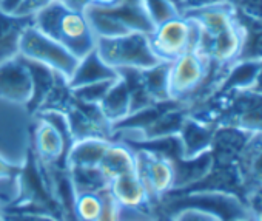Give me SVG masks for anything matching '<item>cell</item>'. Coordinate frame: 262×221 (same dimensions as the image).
<instances>
[{"label":"cell","instance_id":"obj_1","mask_svg":"<svg viewBox=\"0 0 262 221\" xmlns=\"http://www.w3.org/2000/svg\"><path fill=\"white\" fill-rule=\"evenodd\" d=\"M34 27L62 44L77 59L96 48L97 39L85 11L73 10L60 0H56L34 14Z\"/></svg>","mask_w":262,"mask_h":221},{"label":"cell","instance_id":"obj_2","mask_svg":"<svg viewBox=\"0 0 262 221\" xmlns=\"http://www.w3.org/2000/svg\"><path fill=\"white\" fill-rule=\"evenodd\" d=\"M96 51L114 70H145L161 62L150 45L148 34L136 31L117 37H100L96 42Z\"/></svg>","mask_w":262,"mask_h":221},{"label":"cell","instance_id":"obj_3","mask_svg":"<svg viewBox=\"0 0 262 221\" xmlns=\"http://www.w3.org/2000/svg\"><path fill=\"white\" fill-rule=\"evenodd\" d=\"M155 54L165 62H171L181 54L196 50L199 44L198 25L184 14L170 17L158 24L148 34Z\"/></svg>","mask_w":262,"mask_h":221},{"label":"cell","instance_id":"obj_4","mask_svg":"<svg viewBox=\"0 0 262 221\" xmlns=\"http://www.w3.org/2000/svg\"><path fill=\"white\" fill-rule=\"evenodd\" d=\"M19 56L50 67L67 81L74 73L79 59L53 37L39 31L34 24L28 27L20 39Z\"/></svg>","mask_w":262,"mask_h":221},{"label":"cell","instance_id":"obj_5","mask_svg":"<svg viewBox=\"0 0 262 221\" xmlns=\"http://www.w3.org/2000/svg\"><path fill=\"white\" fill-rule=\"evenodd\" d=\"M211 71V62L198 50H190L170 62L168 93L173 101H185L199 93Z\"/></svg>","mask_w":262,"mask_h":221},{"label":"cell","instance_id":"obj_6","mask_svg":"<svg viewBox=\"0 0 262 221\" xmlns=\"http://www.w3.org/2000/svg\"><path fill=\"white\" fill-rule=\"evenodd\" d=\"M136 173L153 198H159L170 192L178 181L176 166L171 158L147 149L136 150Z\"/></svg>","mask_w":262,"mask_h":221},{"label":"cell","instance_id":"obj_7","mask_svg":"<svg viewBox=\"0 0 262 221\" xmlns=\"http://www.w3.org/2000/svg\"><path fill=\"white\" fill-rule=\"evenodd\" d=\"M247 42V30L241 21L210 39H199L196 47L214 67L227 68L242 57Z\"/></svg>","mask_w":262,"mask_h":221},{"label":"cell","instance_id":"obj_8","mask_svg":"<svg viewBox=\"0 0 262 221\" xmlns=\"http://www.w3.org/2000/svg\"><path fill=\"white\" fill-rule=\"evenodd\" d=\"M33 96V79L27 61L16 56L0 64V99L28 104Z\"/></svg>","mask_w":262,"mask_h":221},{"label":"cell","instance_id":"obj_9","mask_svg":"<svg viewBox=\"0 0 262 221\" xmlns=\"http://www.w3.org/2000/svg\"><path fill=\"white\" fill-rule=\"evenodd\" d=\"M241 181L254 192H262V132L250 133L236 158Z\"/></svg>","mask_w":262,"mask_h":221},{"label":"cell","instance_id":"obj_10","mask_svg":"<svg viewBox=\"0 0 262 221\" xmlns=\"http://www.w3.org/2000/svg\"><path fill=\"white\" fill-rule=\"evenodd\" d=\"M33 24L34 16L8 13L0 8V64L19 56L20 39Z\"/></svg>","mask_w":262,"mask_h":221},{"label":"cell","instance_id":"obj_11","mask_svg":"<svg viewBox=\"0 0 262 221\" xmlns=\"http://www.w3.org/2000/svg\"><path fill=\"white\" fill-rule=\"evenodd\" d=\"M108 190L122 209H144L153 198L136 172L111 179Z\"/></svg>","mask_w":262,"mask_h":221},{"label":"cell","instance_id":"obj_12","mask_svg":"<svg viewBox=\"0 0 262 221\" xmlns=\"http://www.w3.org/2000/svg\"><path fill=\"white\" fill-rule=\"evenodd\" d=\"M99 170L108 183L120 175L136 172V150L125 143H110L100 163Z\"/></svg>","mask_w":262,"mask_h":221},{"label":"cell","instance_id":"obj_13","mask_svg":"<svg viewBox=\"0 0 262 221\" xmlns=\"http://www.w3.org/2000/svg\"><path fill=\"white\" fill-rule=\"evenodd\" d=\"M110 143V138L102 136H88L73 141L65 155L68 167H99Z\"/></svg>","mask_w":262,"mask_h":221},{"label":"cell","instance_id":"obj_14","mask_svg":"<svg viewBox=\"0 0 262 221\" xmlns=\"http://www.w3.org/2000/svg\"><path fill=\"white\" fill-rule=\"evenodd\" d=\"M117 76H119L117 70H114L110 65H106L100 59V56L97 54V51L94 48L86 56L79 59L74 73L68 79V84H70L71 88H77V87L94 84V82H100V81L116 79Z\"/></svg>","mask_w":262,"mask_h":221},{"label":"cell","instance_id":"obj_15","mask_svg":"<svg viewBox=\"0 0 262 221\" xmlns=\"http://www.w3.org/2000/svg\"><path fill=\"white\" fill-rule=\"evenodd\" d=\"M179 138L182 143V153L185 159H196L211 150L214 132L205 124L196 119H185Z\"/></svg>","mask_w":262,"mask_h":221},{"label":"cell","instance_id":"obj_16","mask_svg":"<svg viewBox=\"0 0 262 221\" xmlns=\"http://www.w3.org/2000/svg\"><path fill=\"white\" fill-rule=\"evenodd\" d=\"M70 146L60 135V132L40 118V123L36 130V150L39 159L45 163H54L67 155Z\"/></svg>","mask_w":262,"mask_h":221},{"label":"cell","instance_id":"obj_17","mask_svg":"<svg viewBox=\"0 0 262 221\" xmlns=\"http://www.w3.org/2000/svg\"><path fill=\"white\" fill-rule=\"evenodd\" d=\"M102 113L105 118L113 124V123H120L129 115V91L126 87V82L119 77L114 81L105 97L99 104Z\"/></svg>","mask_w":262,"mask_h":221},{"label":"cell","instance_id":"obj_18","mask_svg":"<svg viewBox=\"0 0 262 221\" xmlns=\"http://www.w3.org/2000/svg\"><path fill=\"white\" fill-rule=\"evenodd\" d=\"M168 71H170V62L165 61H161L159 64L150 68L141 70L142 82L153 102L173 101L168 93Z\"/></svg>","mask_w":262,"mask_h":221},{"label":"cell","instance_id":"obj_19","mask_svg":"<svg viewBox=\"0 0 262 221\" xmlns=\"http://www.w3.org/2000/svg\"><path fill=\"white\" fill-rule=\"evenodd\" d=\"M76 216L80 221H96L102 210L100 192H80L74 198Z\"/></svg>","mask_w":262,"mask_h":221},{"label":"cell","instance_id":"obj_20","mask_svg":"<svg viewBox=\"0 0 262 221\" xmlns=\"http://www.w3.org/2000/svg\"><path fill=\"white\" fill-rule=\"evenodd\" d=\"M116 79L100 81V82L82 85V87H77V88H71L73 90V96L77 101H82V102H86V104H100V101L105 97V94L108 93V90L111 88V85L114 84Z\"/></svg>","mask_w":262,"mask_h":221},{"label":"cell","instance_id":"obj_21","mask_svg":"<svg viewBox=\"0 0 262 221\" xmlns=\"http://www.w3.org/2000/svg\"><path fill=\"white\" fill-rule=\"evenodd\" d=\"M102 195V210L96 221H120V206L110 193L108 187L100 190Z\"/></svg>","mask_w":262,"mask_h":221},{"label":"cell","instance_id":"obj_22","mask_svg":"<svg viewBox=\"0 0 262 221\" xmlns=\"http://www.w3.org/2000/svg\"><path fill=\"white\" fill-rule=\"evenodd\" d=\"M176 221H222L214 212L204 209H187L181 212Z\"/></svg>","mask_w":262,"mask_h":221},{"label":"cell","instance_id":"obj_23","mask_svg":"<svg viewBox=\"0 0 262 221\" xmlns=\"http://www.w3.org/2000/svg\"><path fill=\"white\" fill-rule=\"evenodd\" d=\"M56 2V0H22V2L17 5V8L14 10V13L17 14H25V16H34L37 11H40L42 8H45L47 5Z\"/></svg>","mask_w":262,"mask_h":221},{"label":"cell","instance_id":"obj_24","mask_svg":"<svg viewBox=\"0 0 262 221\" xmlns=\"http://www.w3.org/2000/svg\"><path fill=\"white\" fill-rule=\"evenodd\" d=\"M224 2H227V0H179L178 8H179V13H187V11H194V10L214 7V5H219V4H224Z\"/></svg>","mask_w":262,"mask_h":221},{"label":"cell","instance_id":"obj_25","mask_svg":"<svg viewBox=\"0 0 262 221\" xmlns=\"http://www.w3.org/2000/svg\"><path fill=\"white\" fill-rule=\"evenodd\" d=\"M120 2L122 0H86V5L94 8H113Z\"/></svg>","mask_w":262,"mask_h":221},{"label":"cell","instance_id":"obj_26","mask_svg":"<svg viewBox=\"0 0 262 221\" xmlns=\"http://www.w3.org/2000/svg\"><path fill=\"white\" fill-rule=\"evenodd\" d=\"M16 170H20V169H17L14 164H11V163H8V161H5V159L0 158V176L17 175V173H14Z\"/></svg>","mask_w":262,"mask_h":221},{"label":"cell","instance_id":"obj_27","mask_svg":"<svg viewBox=\"0 0 262 221\" xmlns=\"http://www.w3.org/2000/svg\"><path fill=\"white\" fill-rule=\"evenodd\" d=\"M62 4H65L67 7L73 8V10H79V11H85L86 5V0H60Z\"/></svg>","mask_w":262,"mask_h":221},{"label":"cell","instance_id":"obj_28","mask_svg":"<svg viewBox=\"0 0 262 221\" xmlns=\"http://www.w3.org/2000/svg\"><path fill=\"white\" fill-rule=\"evenodd\" d=\"M22 2V0H2V4H0V8L8 11V13H14V10L17 8V5Z\"/></svg>","mask_w":262,"mask_h":221},{"label":"cell","instance_id":"obj_29","mask_svg":"<svg viewBox=\"0 0 262 221\" xmlns=\"http://www.w3.org/2000/svg\"><path fill=\"white\" fill-rule=\"evenodd\" d=\"M250 91L257 94V96H262V68H260V71L257 74V79H256V82H254V85H253V88Z\"/></svg>","mask_w":262,"mask_h":221},{"label":"cell","instance_id":"obj_30","mask_svg":"<svg viewBox=\"0 0 262 221\" xmlns=\"http://www.w3.org/2000/svg\"><path fill=\"white\" fill-rule=\"evenodd\" d=\"M253 219H254V221H262V207H260V209H257V210L254 212Z\"/></svg>","mask_w":262,"mask_h":221},{"label":"cell","instance_id":"obj_31","mask_svg":"<svg viewBox=\"0 0 262 221\" xmlns=\"http://www.w3.org/2000/svg\"><path fill=\"white\" fill-rule=\"evenodd\" d=\"M227 2H228L230 5H233V7L236 8V7H237V4L241 2V0H227Z\"/></svg>","mask_w":262,"mask_h":221},{"label":"cell","instance_id":"obj_32","mask_svg":"<svg viewBox=\"0 0 262 221\" xmlns=\"http://www.w3.org/2000/svg\"><path fill=\"white\" fill-rule=\"evenodd\" d=\"M0 221H4V212H2V207H0Z\"/></svg>","mask_w":262,"mask_h":221},{"label":"cell","instance_id":"obj_33","mask_svg":"<svg viewBox=\"0 0 262 221\" xmlns=\"http://www.w3.org/2000/svg\"><path fill=\"white\" fill-rule=\"evenodd\" d=\"M178 2H179V0H176V4H178Z\"/></svg>","mask_w":262,"mask_h":221},{"label":"cell","instance_id":"obj_34","mask_svg":"<svg viewBox=\"0 0 262 221\" xmlns=\"http://www.w3.org/2000/svg\"><path fill=\"white\" fill-rule=\"evenodd\" d=\"M0 4H2V0H0Z\"/></svg>","mask_w":262,"mask_h":221}]
</instances>
